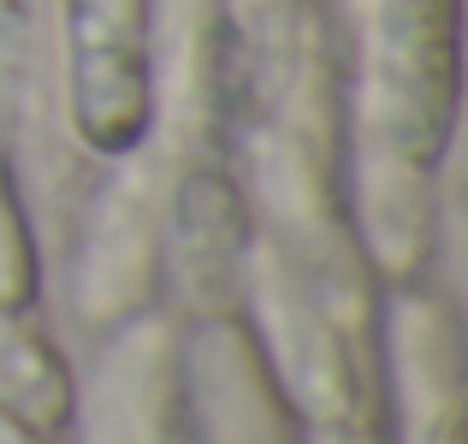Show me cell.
I'll list each match as a JSON object with an SVG mask.
<instances>
[{
    "label": "cell",
    "mask_w": 468,
    "mask_h": 444,
    "mask_svg": "<svg viewBox=\"0 0 468 444\" xmlns=\"http://www.w3.org/2000/svg\"><path fill=\"white\" fill-rule=\"evenodd\" d=\"M457 119V0H386L367 78V143L427 190Z\"/></svg>",
    "instance_id": "1"
},
{
    "label": "cell",
    "mask_w": 468,
    "mask_h": 444,
    "mask_svg": "<svg viewBox=\"0 0 468 444\" xmlns=\"http://www.w3.org/2000/svg\"><path fill=\"white\" fill-rule=\"evenodd\" d=\"M66 125L90 154L131 160L154 131V0H59Z\"/></svg>",
    "instance_id": "2"
},
{
    "label": "cell",
    "mask_w": 468,
    "mask_h": 444,
    "mask_svg": "<svg viewBox=\"0 0 468 444\" xmlns=\"http://www.w3.org/2000/svg\"><path fill=\"white\" fill-rule=\"evenodd\" d=\"M172 243H178V279L196 308H226L243 267L250 219L243 196L219 166H196L178 184V214H172Z\"/></svg>",
    "instance_id": "3"
},
{
    "label": "cell",
    "mask_w": 468,
    "mask_h": 444,
    "mask_svg": "<svg viewBox=\"0 0 468 444\" xmlns=\"http://www.w3.org/2000/svg\"><path fill=\"white\" fill-rule=\"evenodd\" d=\"M398 379L410 397V444H457V344L439 308H403L398 320Z\"/></svg>",
    "instance_id": "4"
},
{
    "label": "cell",
    "mask_w": 468,
    "mask_h": 444,
    "mask_svg": "<svg viewBox=\"0 0 468 444\" xmlns=\"http://www.w3.org/2000/svg\"><path fill=\"white\" fill-rule=\"evenodd\" d=\"M0 409L42 427L48 439L66 433L71 409H78L59 350L30 326V314H6V308H0Z\"/></svg>",
    "instance_id": "5"
},
{
    "label": "cell",
    "mask_w": 468,
    "mask_h": 444,
    "mask_svg": "<svg viewBox=\"0 0 468 444\" xmlns=\"http://www.w3.org/2000/svg\"><path fill=\"white\" fill-rule=\"evenodd\" d=\"M36 296H42V261H36V238H30L18 190H12V172L0 160V308L30 314Z\"/></svg>",
    "instance_id": "6"
},
{
    "label": "cell",
    "mask_w": 468,
    "mask_h": 444,
    "mask_svg": "<svg viewBox=\"0 0 468 444\" xmlns=\"http://www.w3.org/2000/svg\"><path fill=\"white\" fill-rule=\"evenodd\" d=\"M0 444H54L42 433V427H30V421H18L12 409H0Z\"/></svg>",
    "instance_id": "7"
},
{
    "label": "cell",
    "mask_w": 468,
    "mask_h": 444,
    "mask_svg": "<svg viewBox=\"0 0 468 444\" xmlns=\"http://www.w3.org/2000/svg\"><path fill=\"white\" fill-rule=\"evenodd\" d=\"M285 6V0H238V18H243V30H261L273 12Z\"/></svg>",
    "instance_id": "8"
}]
</instances>
